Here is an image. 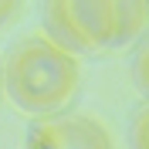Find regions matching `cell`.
<instances>
[{"instance_id": "cell-1", "label": "cell", "mask_w": 149, "mask_h": 149, "mask_svg": "<svg viewBox=\"0 0 149 149\" xmlns=\"http://www.w3.org/2000/svg\"><path fill=\"white\" fill-rule=\"evenodd\" d=\"M3 92L24 115L51 119L74 102L81 88L78 58L65 54L47 37H20L0 61Z\"/></svg>"}, {"instance_id": "cell-2", "label": "cell", "mask_w": 149, "mask_h": 149, "mask_svg": "<svg viewBox=\"0 0 149 149\" xmlns=\"http://www.w3.org/2000/svg\"><path fill=\"white\" fill-rule=\"evenodd\" d=\"M71 17L92 51H119L149 31L146 0H71Z\"/></svg>"}, {"instance_id": "cell-3", "label": "cell", "mask_w": 149, "mask_h": 149, "mask_svg": "<svg viewBox=\"0 0 149 149\" xmlns=\"http://www.w3.org/2000/svg\"><path fill=\"white\" fill-rule=\"evenodd\" d=\"M27 149H115L112 136L98 119L61 112L51 119H37L27 132Z\"/></svg>"}, {"instance_id": "cell-4", "label": "cell", "mask_w": 149, "mask_h": 149, "mask_svg": "<svg viewBox=\"0 0 149 149\" xmlns=\"http://www.w3.org/2000/svg\"><path fill=\"white\" fill-rule=\"evenodd\" d=\"M41 24H44V34L54 47H61L65 54L78 58V54H92V47H88V41L81 37V31H78V24H74L71 17V0H51V3H44V14H41Z\"/></svg>"}, {"instance_id": "cell-5", "label": "cell", "mask_w": 149, "mask_h": 149, "mask_svg": "<svg viewBox=\"0 0 149 149\" xmlns=\"http://www.w3.org/2000/svg\"><path fill=\"white\" fill-rule=\"evenodd\" d=\"M129 74H132V85L139 88V95H146V102H149V34H142L136 51H132Z\"/></svg>"}, {"instance_id": "cell-6", "label": "cell", "mask_w": 149, "mask_h": 149, "mask_svg": "<svg viewBox=\"0 0 149 149\" xmlns=\"http://www.w3.org/2000/svg\"><path fill=\"white\" fill-rule=\"evenodd\" d=\"M129 149H149V102L132 112L129 122Z\"/></svg>"}, {"instance_id": "cell-7", "label": "cell", "mask_w": 149, "mask_h": 149, "mask_svg": "<svg viewBox=\"0 0 149 149\" xmlns=\"http://www.w3.org/2000/svg\"><path fill=\"white\" fill-rule=\"evenodd\" d=\"M20 3H10V0H0V27H7L10 20H17Z\"/></svg>"}, {"instance_id": "cell-8", "label": "cell", "mask_w": 149, "mask_h": 149, "mask_svg": "<svg viewBox=\"0 0 149 149\" xmlns=\"http://www.w3.org/2000/svg\"><path fill=\"white\" fill-rule=\"evenodd\" d=\"M0 92H3V74H0Z\"/></svg>"}]
</instances>
